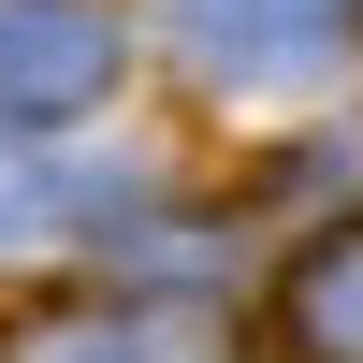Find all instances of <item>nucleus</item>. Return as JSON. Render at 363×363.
<instances>
[{"instance_id":"f03ea898","label":"nucleus","mask_w":363,"mask_h":363,"mask_svg":"<svg viewBox=\"0 0 363 363\" xmlns=\"http://www.w3.org/2000/svg\"><path fill=\"white\" fill-rule=\"evenodd\" d=\"M116 87V0H0V116H87Z\"/></svg>"},{"instance_id":"f257e3e1","label":"nucleus","mask_w":363,"mask_h":363,"mask_svg":"<svg viewBox=\"0 0 363 363\" xmlns=\"http://www.w3.org/2000/svg\"><path fill=\"white\" fill-rule=\"evenodd\" d=\"M160 29L203 87H320L363 58V0H160Z\"/></svg>"},{"instance_id":"39448f33","label":"nucleus","mask_w":363,"mask_h":363,"mask_svg":"<svg viewBox=\"0 0 363 363\" xmlns=\"http://www.w3.org/2000/svg\"><path fill=\"white\" fill-rule=\"evenodd\" d=\"M73 174L58 160H15V145H0V247H44V233H73Z\"/></svg>"},{"instance_id":"20e7f679","label":"nucleus","mask_w":363,"mask_h":363,"mask_svg":"<svg viewBox=\"0 0 363 363\" xmlns=\"http://www.w3.org/2000/svg\"><path fill=\"white\" fill-rule=\"evenodd\" d=\"M277 320H291V349H306V363H363V218H349V233H320V247L291 262Z\"/></svg>"},{"instance_id":"7ed1b4c3","label":"nucleus","mask_w":363,"mask_h":363,"mask_svg":"<svg viewBox=\"0 0 363 363\" xmlns=\"http://www.w3.org/2000/svg\"><path fill=\"white\" fill-rule=\"evenodd\" d=\"M0 363H218V335H203L189 306H29L15 335H0Z\"/></svg>"}]
</instances>
